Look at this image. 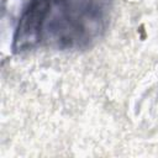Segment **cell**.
I'll return each instance as SVG.
<instances>
[{
  "label": "cell",
  "mask_w": 158,
  "mask_h": 158,
  "mask_svg": "<svg viewBox=\"0 0 158 158\" xmlns=\"http://www.w3.org/2000/svg\"><path fill=\"white\" fill-rule=\"evenodd\" d=\"M106 23L105 0H28L15 28L12 49L86 48L102 35Z\"/></svg>",
  "instance_id": "obj_1"
}]
</instances>
